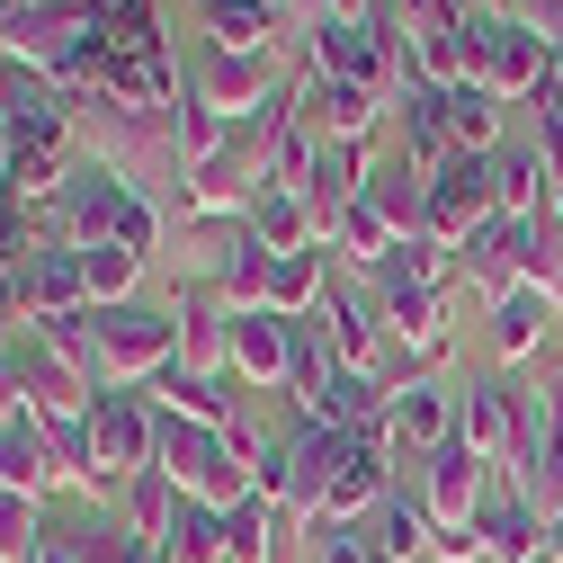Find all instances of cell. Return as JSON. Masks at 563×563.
<instances>
[{
    "label": "cell",
    "mask_w": 563,
    "mask_h": 563,
    "mask_svg": "<svg viewBox=\"0 0 563 563\" xmlns=\"http://www.w3.org/2000/svg\"><path fill=\"white\" fill-rule=\"evenodd\" d=\"M411 492H420V510H430V528H439V554L448 563H474L483 554V510H492V465L465 448V439H448V448H430L411 465Z\"/></svg>",
    "instance_id": "cell-1"
},
{
    "label": "cell",
    "mask_w": 563,
    "mask_h": 563,
    "mask_svg": "<svg viewBox=\"0 0 563 563\" xmlns=\"http://www.w3.org/2000/svg\"><path fill=\"white\" fill-rule=\"evenodd\" d=\"M179 367V313L170 305H108L99 313V394H153Z\"/></svg>",
    "instance_id": "cell-2"
},
{
    "label": "cell",
    "mask_w": 563,
    "mask_h": 563,
    "mask_svg": "<svg viewBox=\"0 0 563 563\" xmlns=\"http://www.w3.org/2000/svg\"><path fill=\"white\" fill-rule=\"evenodd\" d=\"M474 81L501 99V108H519V99H537L545 81H554V63H545V36L519 19V10H474Z\"/></svg>",
    "instance_id": "cell-3"
},
{
    "label": "cell",
    "mask_w": 563,
    "mask_h": 563,
    "mask_svg": "<svg viewBox=\"0 0 563 563\" xmlns=\"http://www.w3.org/2000/svg\"><path fill=\"white\" fill-rule=\"evenodd\" d=\"M90 448H99V492H90V501L117 510V492L162 456V411L144 394H99L90 402Z\"/></svg>",
    "instance_id": "cell-4"
},
{
    "label": "cell",
    "mask_w": 563,
    "mask_h": 563,
    "mask_svg": "<svg viewBox=\"0 0 563 563\" xmlns=\"http://www.w3.org/2000/svg\"><path fill=\"white\" fill-rule=\"evenodd\" d=\"M287 81H296V73H287V45H277V54H233V45H206V54L188 63V90L216 108L224 125H242L251 108H268Z\"/></svg>",
    "instance_id": "cell-5"
},
{
    "label": "cell",
    "mask_w": 563,
    "mask_h": 563,
    "mask_svg": "<svg viewBox=\"0 0 563 563\" xmlns=\"http://www.w3.org/2000/svg\"><path fill=\"white\" fill-rule=\"evenodd\" d=\"M188 501H216V510H233V501H251V474L233 465V448H224V430H197V420H162V456H153Z\"/></svg>",
    "instance_id": "cell-6"
},
{
    "label": "cell",
    "mask_w": 563,
    "mask_h": 563,
    "mask_svg": "<svg viewBox=\"0 0 563 563\" xmlns=\"http://www.w3.org/2000/svg\"><path fill=\"white\" fill-rule=\"evenodd\" d=\"M483 224H501V206H492V153H456L448 170H430V197H420V233L465 251Z\"/></svg>",
    "instance_id": "cell-7"
},
{
    "label": "cell",
    "mask_w": 563,
    "mask_h": 563,
    "mask_svg": "<svg viewBox=\"0 0 563 563\" xmlns=\"http://www.w3.org/2000/svg\"><path fill=\"white\" fill-rule=\"evenodd\" d=\"M313 322H322L331 358H340L349 376H385L394 349H385V305H376V287H358V277H340V268H331V287H322Z\"/></svg>",
    "instance_id": "cell-8"
},
{
    "label": "cell",
    "mask_w": 563,
    "mask_h": 563,
    "mask_svg": "<svg viewBox=\"0 0 563 563\" xmlns=\"http://www.w3.org/2000/svg\"><path fill=\"white\" fill-rule=\"evenodd\" d=\"M402 63H411L420 90L474 81V10H456V0H420L411 27H402Z\"/></svg>",
    "instance_id": "cell-9"
},
{
    "label": "cell",
    "mask_w": 563,
    "mask_h": 563,
    "mask_svg": "<svg viewBox=\"0 0 563 563\" xmlns=\"http://www.w3.org/2000/svg\"><path fill=\"white\" fill-rule=\"evenodd\" d=\"M0 125H10L19 153H54L81 134V108L63 99L45 73H19V63H0Z\"/></svg>",
    "instance_id": "cell-10"
},
{
    "label": "cell",
    "mask_w": 563,
    "mask_h": 563,
    "mask_svg": "<svg viewBox=\"0 0 563 563\" xmlns=\"http://www.w3.org/2000/svg\"><path fill=\"white\" fill-rule=\"evenodd\" d=\"M528 402H537V394H519L510 376H465L456 439H465L483 465H510V456H519V439H528Z\"/></svg>",
    "instance_id": "cell-11"
},
{
    "label": "cell",
    "mask_w": 563,
    "mask_h": 563,
    "mask_svg": "<svg viewBox=\"0 0 563 563\" xmlns=\"http://www.w3.org/2000/svg\"><path fill=\"white\" fill-rule=\"evenodd\" d=\"M296 73H305V63H296ZM296 117L322 134V144H376L394 108H385L367 81H331V73H305V90H296Z\"/></svg>",
    "instance_id": "cell-12"
},
{
    "label": "cell",
    "mask_w": 563,
    "mask_h": 563,
    "mask_svg": "<svg viewBox=\"0 0 563 563\" xmlns=\"http://www.w3.org/2000/svg\"><path fill=\"white\" fill-rule=\"evenodd\" d=\"M456 402H465V385H448V376H420V385H394V448L402 456H430V448H448L456 439Z\"/></svg>",
    "instance_id": "cell-13"
},
{
    "label": "cell",
    "mask_w": 563,
    "mask_h": 563,
    "mask_svg": "<svg viewBox=\"0 0 563 563\" xmlns=\"http://www.w3.org/2000/svg\"><path fill=\"white\" fill-rule=\"evenodd\" d=\"M287 340H296L287 313H268V305L233 313V385L242 394H287Z\"/></svg>",
    "instance_id": "cell-14"
},
{
    "label": "cell",
    "mask_w": 563,
    "mask_h": 563,
    "mask_svg": "<svg viewBox=\"0 0 563 563\" xmlns=\"http://www.w3.org/2000/svg\"><path fill=\"white\" fill-rule=\"evenodd\" d=\"M519 251H528V224H483V233L456 251V287H474L483 305H501L510 287H528V277H519Z\"/></svg>",
    "instance_id": "cell-15"
},
{
    "label": "cell",
    "mask_w": 563,
    "mask_h": 563,
    "mask_svg": "<svg viewBox=\"0 0 563 563\" xmlns=\"http://www.w3.org/2000/svg\"><path fill=\"white\" fill-rule=\"evenodd\" d=\"M358 528H367L376 563H420V554H439V528H430V510H420V492H411V483H394Z\"/></svg>",
    "instance_id": "cell-16"
},
{
    "label": "cell",
    "mask_w": 563,
    "mask_h": 563,
    "mask_svg": "<svg viewBox=\"0 0 563 563\" xmlns=\"http://www.w3.org/2000/svg\"><path fill=\"white\" fill-rule=\"evenodd\" d=\"M554 197V162L537 144H501L492 153V206H501V224H537Z\"/></svg>",
    "instance_id": "cell-17"
},
{
    "label": "cell",
    "mask_w": 563,
    "mask_h": 563,
    "mask_svg": "<svg viewBox=\"0 0 563 563\" xmlns=\"http://www.w3.org/2000/svg\"><path fill=\"white\" fill-rule=\"evenodd\" d=\"M394 134H402V162H411L420 179L456 162V134H448V99H439V90H420V81H411V90L394 99Z\"/></svg>",
    "instance_id": "cell-18"
},
{
    "label": "cell",
    "mask_w": 563,
    "mask_h": 563,
    "mask_svg": "<svg viewBox=\"0 0 563 563\" xmlns=\"http://www.w3.org/2000/svg\"><path fill=\"white\" fill-rule=\"evenodd\" d=\"M554 313H563V305H554L545 287H510L501 305H492V331H483L492 358H501V367H528L537 349H545V322H554Z\"/></svg>",
    "instance_id": "cell-19"
},
{
    "label": "cell",
    "mask_w": 563,
    "mask_h": 563,
    "mask_svg": "<svg viewBox=\"0 0 563 563\" xmlns=\"http://www.w3.org/2000/svg\"><path fill=\"white\" fill-rule=\"evenodd\" d=\"M0 492H27V501H54L63 465L45 448V420H0Z\"/></svg>",
    "instance_id": "cell-20"
},
{
    "label": "cell",
    "mask_w": 563,
    "mask_h": 563,
    "mask_svg": "<svg viewBox=\"0 0 563 563\" xmlns=\"http://www.w3.org/2000/svg\"><path fill=\"white\" fill-rule=\"evenodd\" d=\"M27 305H36V322H45V313H99V305H90V277H81V242H36V260H27Z\"/></svg>",
    "instance_id": "cell-21"
},
{
    "label": "cell",
    "mask_w": 563,
    "mask_h": 563,
    "mask_svg": "<svg viewBox=\"0 0 563 563\" xmlns=\"http://www.w3.org/2000/svg\"><path fill=\"white\" fill-rule=\"evenodd\" d=\"M376 296H394V287H420V296H456V251L448 242H430V233H402L394 251H385V268L367 277Z\"/></svg>",
    "instance_id": "cell-22"
},
{
    "label": "cell",
    "mask_w": 563,
    "mask_h": 563,
    "mask_svg": "<svg viewBox=\"0 0 563 563\" xmlns=\"http://www.w3.org/2000/svg\"><path fill=\"white\" fill-rule=\"evenodd\" d=\"M179 501H188V492H179V483H170L162 465H144V474H134V483L117 492V528H125L134 545H144V554H162V537H170Z\"/></svg>",
    "instance_id": "cell-23"
},
{
    "label": "cell",
    "mask_w": 563,
    "mask_h": 563,
    "mask_svg": "<svg viewBox=\"0 0 563 563\" xmlns=\"http://www.w3.org/2000/svg\"><path fill=\"white\" fill-rule=\"evenodd\" d=\"M483 563H537L545 554V519L519 501V492H492V510H483Z\"/></svg>",
    "instance_id": "cell-24"
},
{
    "label": "cell",
    "mask_w": 563,
    "mask_h": 563,
    "mask_svg": "<svg viewBox=\"0 0 563 563\" xmlns=\"http://www.w3.org/2000/svg\"><path fill=\"white\" fill-rule=\"evenodd\" d=\"M251 233L268 251H331L322 224H313V206H305V188H260L251 197Z\"/></svg>",
    "instance_id": "cell-25"
},
{
    "label": "cell",
    "mask_w": 563,
    "mask_h": 563,
    "mask_svg": "<svg viewBox=\"0 0 563 563\" xmlns=\"http://www.w3.org/2000/svg\"><path fill=\"white\" fill-rule=\"evenodd\" d=\"M322 287H331V251H277L268 260V313H287V322H305L313 305H322Z\"/></svg>",
    "instance_id": "cell-26"
},
{
    "label": "cell",
    "mask_w": 563,
    "mask_h": 563,
    "mask_svg": "<svg viewBox=\"0 0 563 563\" xmlns=\"http://www.w3.org/2000/svg\"><path fill=\"white\" fill-rule=\"evenodd\" d=\"M439 99H448V134H456V153H501V144H510V134H501L510 108L492 99L483 81H456V90H439Z\"/></svg>",
    "instance_id": "cell-27"
},
{
    "label": "cell",
    "mask_w": 563,
    "mask_h": 563,
    "mask_svg": "<svg viewBox=\"0 0 563 563\" xmlns=\"http://www.w3.org/2000/svg\"><path fill=\"white\" fill-rule=\"evenodd\" d=\"M277 537H287V510L260 501V492L224 510V563H277Z\"/></svg>",
    "instance_id": "cell-28"
},
{
    "label": "cell",
    "mask_w": 563,
    "mask_h": 563,
    "mask_svg": "<svg viewBox=\"0 0 563 563\" xmlns=\"http://www.w3.org/2000/svg\"><path fill=\"white\" fill-rule=\"evenodd\" d=\"M394 242H402V233L385 224V206H376V197H358V206H349V216L331 224V251H340L349 268H367V277L385 268V251H394Z\"/></svg>",
    "instance_id": "cell-29"
},
{
    "label": "cell",
    "mask_w": 563,
    "mask_h": 563,
    "mask_svg": "<svg viewBox=\"0 0 563 563\" xmlns=\"http://www.w3.org/2000/svg\"><path fill=\"white\" fill-rule=\"evenodd\" d=\"M153 563H224V510L216 501H179V519H170Z\"/></svg>",
    "instance_id": "cell-30"
},
{
    "label": "cell",
    "mask_w": 563,
    "mask_h": 563,
    "mask_svg": "<svg viewBox=\"0 0 563 563\" xmlns=\"http://www.w3.org/2000/svg\"><path fill=\"white\" fill-rule=\"evenodd\" d=\"M27 331H36V349H54L73 376L99 385V313H45V322H27Z\"/></svg>",
    "instance_id": "cell-31"
},
{
    "label": "cell",
    "mask_w": 563,
    "mask_h": 563,
    "mask_svg": "<svg viewBox=\"0 0 563 563\" xmlns=\"http://www.w3.org/2000/svg\"><path fill=\"white\" fill-rule=\"evenodd\" d=\"M144 268H153V260H134V251H117V242L81 251V277H90V305H99V313H108V305H134V296H144Z\"/></svg>",
    "instance_id": "cell-32"
},
{
    "label": "cell",
    "mask_w": 563,
    "mask_h": 563,
    "mask_svg": "<svg viewBox=\"0 0 563 563\" xmlns=\"http://www.w3.org/2000/svg\"><path fill=\"white\" fill-rule=\"evenodd\" d=\"M45 501H27V492H0V563H36V545H45Z\"/></svg>",
    "instance_id": "cell-33"
},
{
    "label": "cell",
    "mask_w": 563,
    "mask_h": 563,
    "mask_svg": "<svg viewBox=\"0 0 563 563\" xmlns=\"http://www.w3.org/2000/svg\"><path fill=\"white\" fill-rule=\"evenodd\" d=\"M313 563H376V545L349 519H313Z\"/></svg>",
    "instance_id": "cell-34"
},
{
    "label": "cell",
    "mask_w": 563,
    "mask_h": 563,
    "mask_svg": "<svg viewBox=\"0 0 563 563\" xmlns=\"http://www.w3.org/2000/svg\"><path fill=\"white\" fill-rule=\"evenodd\" d=\"M27 260H36V224L19 216V206H10V197H0V277H19Z\"/></svg>",
    "instance_id": "cell-35"
},
{
    "label": "cell",
    "mask_w": 563,
    "mask_h": 563,
    "mask_svg": "<svg viewBox=\"0 0 563 563\" xmlns=\"http://www.w3.org/2000/svg\"><path fill=\"white\" fill-rule=\"evenodd\" d=\"M537 153L554 162V179H563V81H545L537 90Z\"/></svg>",
    "instance_id": "cell-36"
},
{
    "label": "cell",
    "mask_w": 563,
    "mask_h": 563,
    "mask_svg": "<svg viewBox=\"0 0 563 563\" xmlns=\"http://www.w3.org/2000/svg\"><path fill=\"white\" fill-rule=\"evenodd\" d=\"M545 563H563V510L545 519Z\"/></svg>",
    "instance_id": "cell-37"
},
{
    "label": "cell",
    "mask_w": 563,
    "mask_h": 563,
    "mask_svg": "<svg viewBox=\"0 0 563 563\" xmlns=\"http://www.w3.org/2000/svg\"><path fill=\"white\" fill-rule=\"evenodd\" d=\"M545 224H554V233H563V179H554V197H545Z\"/></svg>",
    "instance_id": "cell-38"
},
{
    "label": "cell",
    "mask_w": 563,
    "mask_h": 563,
    "mask_svg": "<svg viewBox=\"0 0 563 563\" xmlns=\"http://www.w3.org/2000/svg\"><path fill=\"white\" fill-rule=\"evenodd\" d=\"M456 10H483V0H456Z\"/></svg>",
    "instance_id": "cell-39"
},
{
    "label": "cell",
    "mask_w": 563,
    "mask_h": 563,
    "mask_svg": "<svg viewBox=\"0 0 563 563\" xmlns=\"http://www.w3.org/2000/svg\"><path fill=\"white\" fill-rule=\"evenodd\" d=\"M0 340H10V322H0Z\"/></svg>",
    "instance_id": "cell-40"
},
{
    "label": "cell",
    "mask_w": 563,
    "mask_h": 563,
    "mask_svg": "<svg viewBox=\"0 0 563 563\" xmlns=\"http://www.w3.org/2000/svg\"><path fill=\"white\" fill-rule=\"evenodd\" d=\"M0 420H10V411H0Z\"/></svg>",
    "instance_id": "cell-41"
},
{
    "label": "cell",
    "mask_w": 563,
    "mask_h": 563,
    "mask_svg": "<svg viewBox=\"0 0 563 563\" xmlns=\"http://www.w3.org/2000/svg\"><path fill=\"white\" fill-rule=\"evenodd\" d=\"M537 563H545V554H537Z\"/></svg>",
    "instance_id": "cell-42"
}]
</instances>
